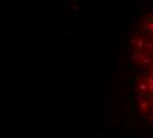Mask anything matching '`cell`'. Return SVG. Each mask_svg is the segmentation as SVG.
Listing matches in <instances>:
<instances>
[{"mask_svg": "<svg viewBox=\"0 0 153 138\" xmlns=\"http://www.w3.org/2000/svg\"><path fill=\"white\" fill-rule=\"evenodd\" d=\"M132 43L136 45L137 51H143V49H144V47H145V40H144V37H143V36H139L136 40H133Z\"/></svg>", "mask_w": 153, "mask_h": 138, "instance_id": "6da1fadb", "label": "cell"}, {"mask_svg": "<svg viewBox=\"0 0 153 138\" xmlns=\"http://www.w3.org/2000/svg\"><path fill=\"white\" fill-rule=\"evenodd\" d=\"M144 28H146V29H148L149 32H151V33H153V20L151 21V23H148V24H146Z\"/></svg>", "mask_w": 153, "mask_h": 138, "instance_id": "7a4b0ae2", "label": "cell"}]
</instances>
